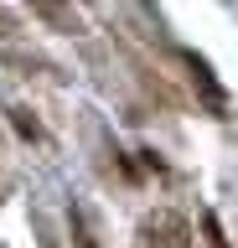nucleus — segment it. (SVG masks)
<instances>
[{"label": "nucleus", "mask_w": 238, "mask_h": 248, "mask_svg": "<svg viewBox=\"0 0 238 248\" xmlns=\"http://www.w3.org/2000/svg\"><path fill=\"white\" fill-rule=\"evenodd\" d=\"M11 124H16V135H21V140H36V135H42V124H36L26 108H11Z\"/></svg>", "instance_id": "1"}, {"label": "nucleus", "mask_w": 238, "mask_h": 248, "mask_svg": "<svg viewBox=\"0 0 238 248\" xmlns=\"http://www.w3.org/2000/svg\"><path fill=\"white\" fill-rule=\"evenodd\" d=\"M73 238H78V248H98L94 238H88V228H83V212H73Z\"/></svg>", "instance_id": "2"}]
</instances>
